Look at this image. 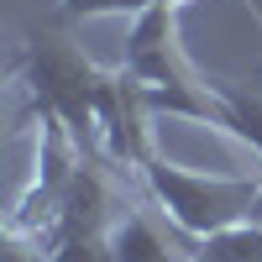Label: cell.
Segmentation results:
<instances>
[{"label": "cell", "instance_id": "6da1fadb", "mask_svg": "<svg viewBox=\"0 0 262 262\" xmlns=\"http://www.w3.org/2000/svg\"><path fill=\"white\" fill-rule=\"evenodd\" d=\"M126 69L142 79V90L158 116H179V121H205L226 131V105L215 95V84L194 74V63L179 48V11L173 6H152L142 16H131V42H126Z\"/></svg>", "mask_w": 262, "mask_h": 262}, {"label": "cell", "instance_id": "7a4b0ae2", "mask_svg": "<svg viewBox=\"0 0 262 262\" xmlns=\"http://www.w3.org/2000/svg\"><path fill=\"white\" fill-rule=\"evenodd\" d=\"M142 184L184 236L205 242V236L226 231V226L252 221V205L262 194V173H194V168H179L168 158H152L142 168Z\"/></svg>", "mask_w": 262, "mask_h": 262}, {"label": "cell", "instance_id": "3957f363", "mask_svg": "<svg viewBox=\"0 0 262 262\" xmlns=\"http://www.w3.org/2000/svg\"><path fill=\"white\" fill-rule=\"evenodd\" d=\"M21 79H27V90L37 95V116H58L69 121V131L84 142L90 152L100 142V121H95V95H100V69L90 58H84L69 37H58L53 27L48 32H32L27 48L16 58Z\"/></svg>", "mask_w": 262, "mask_h": 262}, {"label": "cell", "instance_id": "277c9868", "mask_svg": "<svg viewBox=\"0 0 262 262\" xmlns=\"http://www.w3.org/2000/svg\"><path fill=\"white\" fill-rule=\"evenodd\" d=\"M152 100H147V90H142V79L126 69L116 74H105L100 79V95H95V121H100V152L111 163H126V168H147L158 152H152Z\"/></svg>", "mask_w": 262, "mask_h": 262}, {"label": "cell", "instance_id": "5b68a950", "mask_svg": "<svg viewBox=\"0 0 262 262\" xmlns=\"http://www.w3.org/2000/svg\"><path fill=\"white\" fill-rule=\"evenodd\" d=\"M194 236H168L147 210H131L111 226V252L116 262H194Z\"/></svg>", "mask_w": 262, "mask_h": 262}, {"label": "cell", "instance_id": "8992f818", "mask_svg": "<svg viewBox=\"0 0 262 262\" xmlns=\"http://www.w3.org/2000/svg\"><path fill=\"white\" fill-rule=\"evenodd\" d=\"M215 95L226 105V131L242 137L257 158H262V90L257 84H236V79H210Z\"/></svg>", "mask_w": 262, "mask_h": 262}, {"label": "cell", "instance_id": "52a82bcc", "mask_svg": "<svg viewBox=\"0 0 262 262\" xmlns=\"http://www.w3.org/2000/svg\"><path fill=\"white\" fill-rule=\"evenodd\" d=\"M200 262H262V226L257 221H242V226H226L205 236L200 247H194Z\"/></svg>", "mask_w": 262, "mask_h": 262}, {"label": "cell", "instance_id": "ba28073f", "mask_svg": "<svg viewBox=\"0 0 262 262\" xmlns=\"http://www.w3.org/2000/svg\"><path fill=\"white\" fill-rule=\"evenodd\" d=\"M152 0H58L53 21H95V16H142Z\"/></svg>", "mask_w": 262, "mask_h": 262}, {"label": "cell", "instance_id": "9c48e42d", "mask_svg": "<svg viewBox=\"0 0 262 262\" xmlns=\"http://www.w3.org/2000/svg\"><path fill=\"white\" fill-rule=\"evenodd\" d=\"M42 262H116V252H111V236H79V242L53 247Z\"/></svg>", "mask_w": 262, "mask_h": 262}, {"label": "cell", "instance_id": "30bf717a", "mask_svg": "<svg viewBox=\"0 0 262 262\" xmlns=\"http://www.w3.org/2000/svg\"><path fill=\"white\" fill-rule=\"evenodd\" d=\"M252 221H257V226H262V194H257V205H252Z\"/></svg>", "mask_w": 262, "mask_h": 262}, {"label": "cell", "instance_id": "8fae6325", "mask_svg": "<svg viewBox=\"0 0 262 262\" xmlns=\"http://www.w3.org/2000/svg\"><path fill=\"white\" fill-rule=\"evenodd\" d=\"M194 262H200V257H194Z\"/></svg>", "mask_w": 262, "mask_h": 262}]
</instances>
